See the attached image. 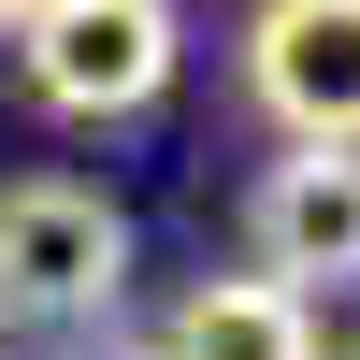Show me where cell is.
Returning <instances> with one entry per match:
<instances>
[{"label":"cell","instance_id":"1","mask_svg":"<svg viewBox=\"0 0 360 360\" xmlns=\"http://www.w3.org/2000/svg\"><path fill=\"white\" fill-rule=\"evenodd\" d=\"M130 303V217L86 173H15L0 188V317L29 332H86Z\"/></svg>","mask_w":360,"mask_h":360},{"label":"cell","instance_id":"2","mask_svg":"<svg viewBox=\"0 0 360 360\" xmlns=\"http://www.w3.org/2000/svg\"><path fill=\"white\" fill-rule=\"evenodd\" d=\"M173 58H188L173 0H29V15H15V72H29V101L72 115V130L144 115V101L173 86Z\"/></svg>","mask_w":360,"mask_h":360},{"label":"cell","instance_id":"3","mask_svg":"<svg viewBox=\"0 0 360 360\" xmlns=\"http://www.w3.org/2000/svg\"><path fill=\"white\" fill-rule=\"evenodd\" d=\"M245 274H274L288 303L317 288H360V144H288L274 173L245 188Z\"/></svg>","mask_w":360,"mask_h":360},{"label":"cell","instance_id":"4","mask_svg":"<svg viewBox=\"0 0 360 360\" xmlns=\"http://www.w3.org/2000/svg\"><path fill=\"white\" fill-rule=\"evenodd\" d=\"M245 101L288 144H360V0H259L245 15Z\"/></svg>","mask_w":360,"mask_h":360},{"label":"cell","instance_id":"5","mask_svg":"<svg viewBox=\"0 0 360 360\" xmlns=\"http://www.w3.org/2000/svg\"><path fill=\"white\" fill-rule=\"evenodd\" d=\"M159 360H317V303H288L274 274H188L159 317Z\"/></svg>","mask_w":360,"mask_h":360},{"label":"cell","instance_id":"6","mask_svg":"<svg viewBox=\"0 0 360 360\" xmlns=\"http://www.w3.org/2000/svg\"><path fill=\"white\" fill-rule=\"evenodd\" d=\"M15 15H29V0H0V29H15Z\"/></svg>","mask_w":360,"mask_h":360}]
</instances>
